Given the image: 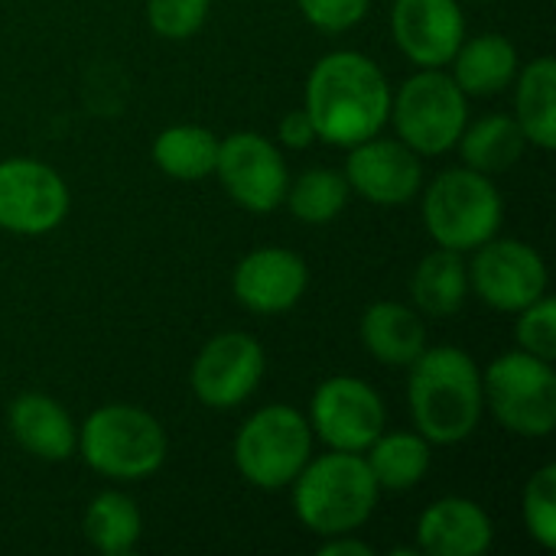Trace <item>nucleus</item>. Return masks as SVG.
I'll return each instance as SVG.
<instances>
[{
  "label": "nucleus",
  "instance_id": "obj_1",
  "mask_svg": "<svg viewBox=\"0 0 556 556\" xmlns=\"http://www.w3.org/2000/svg\"><path fill=\"white\" fill-rule=\"evenodd\" d=\"M391 85L384 72L362 52H329L306 78V114L316 140L355 147L375 137L391 114Z\"/></svg>",
  "mask_w": 556,
  "mask_h": 556
},
{
  "label": "nucleus",
  "instance_id": "obj_2",
  "mask_svg": "<svg viewBox=\"0 0 556 556\" xmlns=\"http://www.w3.org/2000/svg\"><path fill=\"white\" fill-rule=\"evenodd\" d=\"M407 397L417 433L427 443H463L476 433L485 410L482 371L463 349H424L420 358L410 365Z\"/></svg>",
  "mask_w": 556,
  "mask_h": 556
},
{
  "label": "nucleus",
  "instance_id": "obj_3",
  "mask_svg": "<svg viewBox=\"0 0 556 556\" xmlns=\"http://www.w3.org/2000/svg\"><path fill=\"white\" fill-rule=\"evenodd\" d=\"M290 485L296 518L323 538L362 528L375 515L381 492L365 456L342 450L309 459Z\"/></svg>",
  "mask_w": 556,
  "mask_h": 556
},
{
  "label": "nucleus",
  "instance_id": "obj_4",
  "mask_svg": "<svg viewBox=\"0 0 556 556\" xmlns=\"http://www.w3.org/2000/svg\"><path fill=\"white\" fill-rule=\"evenodd\" d=\"M78 450L88 469L98 476L137 482L166 463V433L147 410L130 404H108L81 424Z\"/></svg>",
  "mask_w": 556,
  "mask_h": 556
},
{
  "label": "nucleus",
  "instance_id": "obj_5",
  "mask_svg": "<svg viewBox=\"0 0 556 556\" xmlns=\"http://www.w3.org/2000/svg\"><path fill=\"white\" fill-rule=\"evenodd\" d=\"M424 225L440 248L476 251L502 228V195L485 173L446 169L427 189Z\"/></svg>",
  "mask_w": 556,
  "mask_h": 556
},
{
  "label": "nucleus",
  "instance_id": "obj_6",
  "mask_svg": "<svg viewBox=\"0 0 556 556\" xmlns=\"http://www.w3.org/2000/svg\"><path fill=\"white\" fill-rule=\"evenodd\" d=\"M231 453L244 482H251L254 489H267V492L283 489L309 463V453H313L309 420L287 404L261 407L238 430Z\"/></svg>",
  "mask_w": 556,
  "mask_h": 556
},
{
  "label": "nucleus",
  "instance_id": "obj_7",
  "mask_svg": "<svg viewBox=\"0 0 556 556\" xmlns=\"http://www.w3.org/2000/svg\"><path fill=\"white\" fill-rule=\"evenodd\" d=\"M482 397L495 420L528 440L551 437L556 427V375L531 352L498 355L482 371Z\"/></svg>",
  "mask_w": 556,
  "mask_h": 556
},
{
  "label": "nucleus",
  "instance_id": "obj_8",
  "mask_svg": "<svg viewBox=\"0 0 556 556\" xmlns=\"http://www.w3.org/2000/svg\"><path fill=\"white\" fill-rule=\"evenodd\" d=\"M397 137L424 156H440L453 150L469 124L466 91L443 68H424L404 81L397 98H391V114Z\"/></svg>",
  "mask_w": 556,
  "mask_h": 556
},
{
  "label": "nucleus",
  "instance_id": "obj_9",
  "mask_svg": "<svg viewBox=\"0 0 556 556\" xmlns=\"http://www.w3.org/2000/svg\"><path fill=\"white\" fill-rule=\"evenodd\" d=\"M384 401L362 378H326L309 404V430L342 453H365L384 433Z\"/></svg>",
  "mask_w": 556,
  "mask_h": 556
},
{
  "label": "nucleus",
  "instance_id": "obj_10",
  "mask_svg": "<svg viewBox=\"0 0 556 556\" xmlns=\"http://www.w3.org/2000/svg\"><path fill=\"white\" fill-rule=\"evenodd\" d=\"M469 287L498 313H521L547 293L544 257L518 238H492L476 248Z\"/></svg>",
  "mask_w": 556,
  "mask_h": 556
},
{
  "label": "nucleus",
  "instance_id": "obj_11",
  "mask_svg": "<svg viewBox=\"0 0 556 556\" xmlns=\"http://www.w3.org/2000/svg\"><path fill=\"white\" fill-rule=\"evenodd\" d=\"M215 173L225 192L248 212H274L287 199V163L280 150L254 130L218 140Z\"/></svg>",
  "mask_w": 556,
  "mask_h": 556
},
{
  "label": "nucleus",
  "instance_id": "obj_12",
  "mask_svg": "<svg viewBox=\"0 0 556 556\" xmlns=\"http://www.w3.org/2000/svg\"><path fill=\"white\" fill-rule=\"evenodd\" d=\"M68 215L65 179L29 156L0 163V228L13 235H46Z\"/></svg>",
  "mask_w": 556,
  "mask_h": 556
},
{
  "label": "nucleus",
  "instance_id": "obj_13",
  "mask_svg": "<svg viewBox=\"0 0 556 556\" xmlns=\"http://www.w3.org/2000/svg\"><path fill=\"white\" fill-rule=\"evenodd\" d=\"M267 358L254 336L248 332H222L205 342L192 365V391L205 407L231 410L244 404L261 378H264Z\"/></svg>",
  "mask_w": 556,
  "mask_h": 556
},
{
  "label": "nucleus",
  "instance_id": "obj_14",
  "mask_svg": "<svg viewBox=\"0 0 556 556\" xmlns=\"http://www.w3.org/2000/svg\"><path fill=\"white\" fill-rule=\"evenodd\" d=\"M349 189L375 205H404L420 192L424 166L404 140H381L378 134L349 147Z\"/></svg>",
  "mask_w": 556,
  "mask_h": 556
},
{
  "label": "nucleus",
  "instance_id": "obj_15",
  "mask_svg": "<svg viewBox=\"0 0 556 556\" xmlns=\"http://www.w3.org/2000/svg\"><path fill=\"white\" fill-rule=\"evenodd\" d=\"M391 33L414 65L443 68L466 39V16L456 0H394Z\"/></svg>",
  "mask_w": 556,
  "mask_h": 556
},
{
  "label": "nucleus",
  "instance_id": "obj_16",
  "mask_svg": "<svg viewBox=\"0 0 556 556\" xmlns=\"http://www.w3.org/2000/svg\"><path fill=\"white\" fill-rule=\"evenodd\" d=\"M306 283H309L306 261L287 248L251 251L248 257L238 261L235 277H231L235 300L244 309L261 313V316L293 309L300 303V296L306 293Z\"/></svg>",
  "mask_w": 556,
  "mask_h": 556
},
{
  "label": "nucleus",
  "instance_id": "obj_17",
  "mask_svg": "<svg viewBox=\"0 0 556 556\" xmlns=\"http://www.w3.org/2000/svg\"><path fill=\"white\" fill-rule=\"evenodd\" d=\"M495 528L469 498H440L417 521V551L430 556H482Z\"/></svg>",
  "mask_w": 556,
  "mask_h": 556
},
{
  "label": "nucleus",
  "instance_id": "obj_18",
  "mask_svg": "<svg viewBox=\"0 0 556 556\" xmlns=\"http://www.w3.org/2000/svg\"><path fill=\"white\" fill-rule=\"evenodd\" d=\"M10 433L36 459L65 463L78 450V430L72 417L46 394H20L10 404Z\"/></svg>",
  "mask_w": 556,
  "mask_h": 556
},
{
  "label": "nucleus",
  "instance_id": "obj_19",
  "mask_svg": "<svg viewBox=\"0 0 556 556\" xmlns=\"http://www.w3.org/2000/svg\"><path fill=\"white\" fill-rule=\"evenodd\" d=\"M358 332H362V345L368 349V355L394 368L401 365L410 368L427 349V326L420 313L394 300L371 303L362 316Z\"/></svg>",
  "mask_w": 556,
  "mask_h": 556
},
{
  "label": "nucleus",
  "instance_id": "obj_20",
  "mask_svg": "<svg viewBox=\"0 0 556 556\" xmlns=\"http://www.w3.org/2000/svg\"><path fill=\"white\" fill-rule=\"evenodd\" d=\"M518 75V49L498 36L482 33L472 39H463V46L453 55V78L466 94H498L511 85Z\"/></svg>",
  "mask_w": 556,
  "mask_h": 556
},
{
  "label": "nucleus",
  "instance_id": "obj_21",
  "mask_svg": "<svg viewBox=\"0 0 556 556\" xmlns=\"http://www.w3.org/2000/svg\"><path fill=\"white\" fill-rule=\"evenodd\" d=\"M410 296L417 303L420 313L427 316H453L463 309L466 296H469V267L463 264L459 251H433L427 254L410 280Z\"/></svg>",
  "mask_w": 556,
  "mask_h": 556
},
{
  "label": "nucleus",
  "instance_id": "obj_22",
  "mask_svg": "<svg viewBox=\"0 0 556 556\" xmlns=\"http://www.w3.org/2000/svg\"><path fill=\"white\" fill-rule=\"evenodd\" d=\"M515 121L521 124L528 143L541 150L556 147V62L551 55L534 59L521 78L515 94Z\"/></svg>",
  "mask_w": 556,
  "mask_h": 556
},
{
  "label": "nucleus",
  "instance_id": "obj_23",
  "mask_svg": "<svg viewBox=\"0 0 556 556\" xmlns=\"http://www.w3.org/2000/svg\"><path fill=\"white\" fill-rule=\"evenodd\" d=\"M525 143H528V137H525L521 124L508 114L479 117L476 124H466V130L459 137L466 166L476 173H485V176L511 169L521 160Z\"/></svg>",
  "mask_w": 556,
  "mask_h": 556
},
{
  "label": "nucleus",
  "instance_id": "obj_24",
  "mask_svg": "<svg viewBox=\"0 0 556 556\" xmlns=\"http://www.w3.org/2000/svg\"><path fill=\"white\" fill-rule=\"evenodd\" d=\"M218 160V137L208 127L199 124H176L166 127L153 140V163L182 182H195L215 173Z\"/></svg>",
  "mask_w": 556,
  "mask_h": 556
},
{
  "label": "nucleus",
  "instance_id": "obj_25",
  "mask_svg": "<svg viewBox=\"0 0 556 556\" xmlns=\"http://www.w3.org/2000/svg\"><path fill=\"white\" fill-rule=\"evenodd\" d=\"M365 453L378 489L388 492L414 489L430 469V443L420 433H381Z\"/></svg>",
  "mask_w": 556,
  "mask_h": 556
},
{
  "label": "nucleus",
  "instance_id": "obj_26",
  "mask_svg": "<svg viewBox=\"0 0 556 556\" xmlns=\"http://www.w3.org/2000/svg\"><path fill=\"white\" fill-rule=\"evenodd\" d=\"M143 521L134 498L121 492H101L85 511V538L94 551L108 556H124L140 541Z\"/></svg>",
  "mask_w": 556,
  "mask_h": 556
},
{
  "label": "nucleus",
  "instance_id": "obj_27",
  "mask_svg": "<svg viewBox=\"0 0 556 556\" xmlns=\"http://www.w3.org/2000/svg\"><path fill=\"white\" fill-rule=\"evenodd\" d=\"M290 212L306 225H329L342 215L349 202V179L336 169H306L296 182L287 186Z\"/></svg>",
  "mask_w": 556,
  "mask_h": 556
},
{
  "label": "nucleus",
  "instance_id": "obj_28",
  "mask_svg": "<svg viewBox=\"0 0 556 556\" xmlns=\"http://www.w3.org/2000/svg\"><path fill=\"white\" fill-rule=\"evenodd\" d=\"M521 515L531 538L544 547H556V466H544L531 476L521 498Z\"/></svg>",
  "mask_w": 556,
  "mask_h": 556
},
{
  "label": "nucleus",
  "instance_id": "obj_29",
  "mask_svg": "<svg viewBox=\"0 0 556 556\" xmlns=\"http://www.w3.org/2000/svg\"><path fill=\"white\" fill-rule=\"evenodd\" d=\"M208 7H212V0H150L147 20L156 36L182 42L205 26Z\"/></svg>",
  "mask_w": 556,
  "mask_h": 556
},
{
  "label": "nucleus",
  "instance_id": "obj_30",
  "mask_svg": "<svg viewBox=\"0 0 556 556\" xmlns=\"http://www.w3.org/2000/svg\"><path fill=\"white\" fill-rule=\"evenodd\" d=\"M518 345L521 352H531L544 362H554L556 358V303L544 293L541 300H534L531 306L521 309V319H518Z\"/></svg>",
  "mask_w": 556,
  "mask_h": 556
},
{
  "label": "nucleus",
  "instance_id": "obj_31",
  "mask_svg": "<svg viewBox=\"0 0 556 556\" xmlns=\"http://www.w3.org/2000/svg\"><path fill=\"white\" fill-rule=\"evenodd\" d=\"M296 3L316 29L342 33V29H352L355 23H362L371 0H296Z\"/></svg>",
  "mask_w": 556,
  "mask_h": 556
},
{
  "label": "nucleus",
  "instance_id": "obj_32",
  "mask_svg": "<svg viewBox=\"0 0 556 556\" xmlns=\"http://www.w3.org/2000/svg\"><path fill=\"white\" fill-rule=\"evenodd\" d=\"M280 140L293 150H306L313 140H316V127L306 114V108L300 111H287L283 121H280Z\"/></svg>",
  "mask_w": 556,
  "mask_h": 556
},
{
  "label": "nucleus",
  "instance_id": "obj_33",
  "mask_svg": "<svg viewBox=\"0 0 556 556\" xmlns=\"http://www.w3.org/2000/svg\"><path fill=\"white\" fill-rule=\"evenodd\" d=\"M371 556V547L362 544V541H352L349 534H332V541H326L319 547V556Z\"/></svg>",
  "mask_w": 556,
  "mask_h": 556
}]
</instances>
